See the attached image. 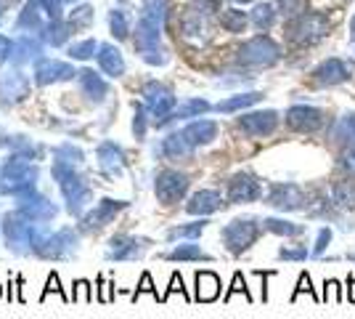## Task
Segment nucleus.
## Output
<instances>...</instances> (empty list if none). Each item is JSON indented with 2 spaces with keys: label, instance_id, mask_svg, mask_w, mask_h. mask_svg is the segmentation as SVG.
<instances>
[{
  "label": "nucleus",
  "instance_id": "nucleus-1",
  "mask_svg": "<svg viewBox=\"0 0 355 319\" xmlns=\"http://www.w3.org/2000/svg\"><path fill=\"white\" fill-rule=\"evenodd\" d=\"M32 253H37V256H43V259H67V256H72L74 250H77V231L72 229H59V231H53V234H45L40 229L32 224Z\"/></svg>",
  "mask_w": 355,
  "mask_h": 319
},
{
  "label": "nucleus",
  "instance_id": "nucleus-2",
  "mask_svg": "<svg viewBox=\"0 0 355 319\" xmlns=\"http://www.w3.org/2000/svg\"><path fill=\"white\" fill-rule=\"evenodd\" d=\"M35 183H37V167H30L27 157L16 154L0 170V189L6 195H14V197L30 195V192H35Z\"/></svg>",
  "mask_w": 355,
  "mask_h": 319
},
{
  "label": "nucleus",
  "instance_id": "nucleus-3",
  "mask_svg": "<svg viewBox=\"0 0 355 319\" xmlns=\"http://www.w3.org/2000/svg\"><path fill=\"white\" fill-rule=\"evenodd\" d=\"M53 176H56V181H59L61 192H64V199H67V208L72 215H80L83 208H85V202L90 199V186L83 181V176H77L72 170V165H67V163H56L53 165Z\"/></svg>",
  "mask_w": 355,
  "mask_h": 319
},
{
  "label": "nucleus",
  "instance_id": "nucleus-4",
  "mask_svg": "<svg viewBox=\"0 0 355 319\" xmlns=\"http://www.w3.org/2000/svg\"><path fill=\"white\" fill-rule=\"evenodd\" d=\"M32 224L21 215L19 211L14 213H6V218H3V234H6V243L8 247L14 250L16 256H27L32 253Z\"/></svg>",
  "mask_w": 355,
  "mask_h": 319
},
{
  "label": "nucleus",
  "instance_id": "nucleus-5",
  "mask_svg": "<svg viewBox=\"0 0 355 319\" xmlns=\"http://www.w3.org/2000/svg\"><path fill=\"white\" fill-rule=\"evenodd\" d=\"M257 234H260V224L254 218H236L223 229V243L234 256H239L257 240Z\"/></svg>",
  "mask_w": 355,
  "mask_h": 319
},
{
  "label": "nucleus",
  "instance_id": "nucleus-6",
  "mask_svg": "<svg viewBox=\"0 0 355 319\" xmlns=\"http://www.w3.org/2000/svg\"><path fill=\"white\" fill-rule=\"evenodd\" d=\"M189 189V179L178 170H162L157 176V183H154V192H157V199L162 205H175L178 199H183Z\"/></svg>",
  "mask_w": 355,
  "mask_h": 319
},
{
  "label": "nucleus",
  "instance_id": "nucleus-7",
  "mask_svg": "<svg viewBox=\"0 0 355 319\" xmlns=\"http://www.w3.org/2000/svg\"><path fill=\"white\" fill-rule=\"evenodd\" d=\"M16 211L21 213L27 221L32 224H40V221H51V218H56V205L51 202V199L40 197L37 192H30V195H21V197H16Z\"/></svg>",
  "mask_w": 355,
  "mask_h": 319
},
{
  "label": "nucleus",
  "instance_id": "nucleus-8",
  "mask_svg": "<svg viewBox=\"0 0 355 319\" xmlns=\"http://www.w3.org/2000/svg\"><path fill=\"white\" fill-rule=\"evenodd\" d=\"M302 202H305V197L295 183H276L268 192V205H273L279 211H297V208H302Z\"/></svg>",
  "mask_w": 355,
  "mask_h": 319
},
{
  "label": "nucleus",
  "instance_id": "nucleus-9",
  "mask_svg": "<svg viewBox=\"0 0 355 319\" xmlns=\"http://www.w3.org/2000/svg\"><path fill=\"white\" fill-rule=\"evenodd\" d=\"M125 208H128V202L106 197V199H101L88 215H83V224H85V229H101V227H106V224H112L114 215H117L119 211H125Z\"/></svg>",
  "mask_w": 355,
  "mask_h": 319
},
{
  "label": "nucleus",
  "instance_id": "nucleus-10",
  "mask_svg": "<svg viewBox=\"0 0 355 319\" xmlns=\"http://www.w3.org/2000/svg\"><path fill=\"white\" fill-rule=\"evenodd\" d=\"M228 197L231 202H254L260 197V181L252 173H236L228 183Z\"/></svg>",
  "mask_w": 355,
  "mask_h": 319
},
{
  "label": "nucleus",
  "instance_id": "nucleus-11",
  "mask_svg": "<svg viewBox=\"0 0 355 319\" xmlns=\"http://www.w3.org/2000/svg\"><path fill=\"white\" fill-rule=\"evenodd\" d=\"M146 240H138V237H114L109 243V250H106V259L109 261H130L138 259L144 250H146Z\"/></svg>",
  "mask_w": 355,
  "mask_h": 319
},
{
  "label": "nucleus",
  "instance_id": "nucleus-12",
  "mask_svg": "<svg viewBox=\"0 0 355 319\" xmlns=\"http://www.w3.org/2000/svg\"><path fill=\"white\" fill-rule=\"evenodd\" d=\"M286 122H289V128L308 133V131H318L324 117H321V112L315 106H292L289 115H286Z\"/></svg>",
  "mask_w": 355,
  "mask_h": 319
},
{
  "label": "nucleus",
  "instance_id": "nucleus-13",
  "mask_svg": "<svg viewBox=\"0 0 355 319\" xmlns=\"http://www.w3.org/2000/svg\"><path fill=\"white\" fill-rule=\"evenodd\" d=\"M223 208V197L220 192H215V189H202V192H196L191 199H189V205H186V211L191 213V215H209V213L220 211Z\"/></svg>",
  "mask_w": 355,
  "mask_h": 319
},
{
  "label": "nucleus",
  "instance_id": "nucleus-14",
  "mask_svg": "<svg viewBox=\"0 0 355 319\" xmlns=\"http://www.w3.org/2000/svg\"><path fill=\"white\" fill-rule=\"evenodd\" d=\"M241 128L250 136H268L276 128V112H254V115H247V117H241Z\"/></svg>",
  "mask_w": 355,
  "mask_h": 319
},
{
  "label": "nucleus",
  "instance_id": "nucleus-15",
  "mask_svg": "<svg viewBox=\"0 0 355 319\" xmlns=\"http://www.w3.org/2000/svg\"><path fill=\"white\" fill-rule=\"evenodd\" d=\"M279 56V48L273 46L270 40H254L250 46L244 48V61H252V64H270Z\"/></svg>",
  "mask_w": 355,
  "mask_h": 319
},
{
  "label": "nucleus",
  "instance_id": "nucleus-16",
  "mask_svg": "<svg viewBox=\"0 0 355 319\" xmlns=\"http://www.w3.org/2000/svg\"><path fill=\"white\" fill-rule=\"evenodd\" d=\"M220 295V279L212 272H196V301L209 304Z\"/></svg>",
  "mask_w": 355,
  "mask_h": 319
},
{
  "label": "nucleus",
  "instance_id": "nucleus-17",
  "mask_svg": "<svg viewBox=\"0 0 355 319\" xmlns=\"http://www.w3.org/2000/svg\"><path fill=\"white\" fill-rule=\"evenodd\" d=\"M315 80L321 83V85H334V83H342V80H347V69H345V64L340 59H331L321 64L318 69H315Z\"/></svg>",
  "mask_w": 355,
  "mask_h": 319
},
{
  "label": "nucleus",
  "instance_id": "nucleus-18",
  "mask_svg": "<svg viewBox=\"0 0 355 319\" xmlns=\"http://www.w3.org/2000/svg\"><path fill=\"white\" fill-rule=\"evenodd\" d=\"M98 160H101L104 173H109V176H119V173H122L125 157H122V152H119L114 144H104V147L98 149Z\"/></svg>",
  "mask_w": 355,
  "mask_h": 319
},
{
  "label": "nucleus",
  "instance_id": "nucleus-19",
  "mask_svg": "<svg viewBox=\"0 0 355 319\" xmlns=\"http://www.w3.org/2000/svg\"><path fill=\"white\" fill-rule=\"evenodd\" d=\"M218 133V128H215V122H193L186 128V133L183 136L189 138L191 144H209L212 138Z\"/></svg>",
  "mask_w": 355,
  "mask_h": 319
},
{
  "label": "nucleus",
  "instance_id": "nucleus-20",
  "mask_svg": "<svg viewBox=\"0 0 355 319\" xmlns=\"http://www.w3.org/2000/svg\"><path fill=\"white\" fill-rule=\"evenodd\" d=\"M164 154L167 157H175V160H186V157H191V141L186 136H178L173 133L170 138H164Z\"/></svg>",
  "mask_w": 355,
  "mask_h": 319
},
{
  "label": "nucleus",
  "instance_id": "nucleus-21",
  "mask_svg": "<svg viewBox=\"0 0 355 319\" xmlns=\"http://www.w3.org/2000/svg\"><path fill=\"white\" fill-rule=\"evenodd\" d=\"M170 261H209V256L199 245H178L175 250H170Z\"/></svg>",
  "mask_w": 355,
  "mask_h": 319
},
{
  "label": "nucleus",
  "instance_id": "nucleus-22",
  "mask_svg": "<svg viewBox=\"0 0 355 319\" xmlns=\"http://www.w3.org/2000/svg\"><path fill=\"white\" fill-rule=\"evenodd\" d=\"M207 227V221H193V224H186V227H175L170 229V240H196Z\"/></svg>",
  "mask_w": 355,
  "mask_h": 319
},
{
  "label": "nucleus",
  "instance_id": "nucleus-23",
  "mask_svg": "<svg viewBox=\"0 0 355 319\" xmlns=\"http://www.w3.org/2000/svg\"><path fill=\"white\" fill-rule=\"evenodd\" d=\"M266 229L273 231V234H284V237H297V234H302V227H300V224H289V221H282V218H268Z\"/></svg>",
  "mask_w": 355,
  "mask_h": 319
},
{
  "label": "nucleus",
  "instance_id": "nucleus-24",
  "mask_svg": "<svg viewBox=\"0 0 355 319\" xmlns=\"http://www.w3.org/2000/svg\"><path fill=\"white\" fill-rule=\"evenodd\" d=\"M334 199L345 208H355V186L353 183H340L334 186Z\"/></svg>",
  "mask_w": 355,
  "mask_h": 319
},
{
  "label": "nucleus",
  "instance_id": "nucleus-25",
  "mask_svg": "<svg viewBox=\"0 0 355 319\" xmlns=\"http://www.w3.org/2000/svg\"><path fill=\"white\" fill-rule=\"evenodd\" d=\"M260 99V93H250V96H236V99H231V101H223L218 109L223 112H231V109H239V106H247V104H254Z\"/></svg>",
  "mask_w": 355,
  "mask_h": 319
},
{
  "label": "nucleus",
  "instance_id": "nucleus-26",
  "mask_svg": "<svg viewBox=\"0 0 355 319\" xmlns=\"http://www.w3.org/2000/svg\"><path fill=\"white\" fill-rule=\"evenodd\" d=\"M59 157H64L61 163H67V165H72V163H83V152L80 149H72V147H64V149H59Z\"/></svg>",
  "mask_w": 355,
  "mask_h": 319
},
{
  "label": "nucleus",
  "instance_id": "nucleus-27",
  "mask_svg": "<svg viewBox=\"0 0 355 319\" xmlns=\"http://www.w3.org/2000/svg\"><path fill=\"white\" fill-rule=\"evenodd\" d=\"M48 293H59V295H61V298H64V301H69V295H67V293H64V290H61V285H59V277H56V274H51V277H48V285H45L43 298H45V295H48Z\"/></svg>",
  "mask_w": 355,
  "mask_h": 319
},
{
  "label": "nucleus",
  "instance_id": "nucleus-28",
  "mask_svg": "<svg viewBox=\"0 0 355 319\" xmlns=\"http://www.w3.org/2000/svg\"><path fill=\"white\" fill-rule=\"evenodd\" d=\"M282 259H289V261H302L308 256V250L305 247H282V253H279Z\"/></svg>",
  "mask_w": 355,
  "mask_h": 319
},
{
  "label": "nucleus",
  "instance_id": "nucleus-29",
  "mask_svg": "<svg viewBox=\"0 0 355 319\" xmlns=\"http://www.w3.org/2000/svg\"><path fill=\"white\" fill-rule=\"evenodd\" d=\"M342 167L347 170V173H353L355 176V144L353 147H347L345 154H342Z\"/></svg>",
  "mask_w": 355,
  "mask_h": 319
},
{
  "label": "nucleus",
  "instance_id": "nucleus-30",
  "mask_svg": "<svg viewBox=\"0 0 355 319\" xmlns=\"http://www.w3.org/2000/svg\"><path fill=\"white\" fill-rule=\"evenodd\" d=\"M329 240H331V229H321V234H318V243H315V250H313V256H321L326 247H329Z\"/></svg>",
  "mask_w": 355,
  "mask_h": 319
},
{
  "label": "nucleus",
  "instance_id": "nucleus-31",
  "mask_svg": "<svg viewBox=\"0 0 355 319\" xmlns=\"http://www.w3.org/2000/svg\"><path fill=\"white\" fill-rule=\"evenodd\" d=\"M74 288H77V290H74L72 301H90V285L85 282V279H80Z\"/></svg>",
  "mask_w": 355,
  "mask_h": 319
},
{
  "label": "nucleus",
  "instance_id": "nucleus-32",
  "mask_svg": "<svg viewBox=\"0 0 355 319\" xmlns=\"http://www.w3.org/2000/svg\"><path fill=\"white\" fill-rule=\"evenodd\" d=\"M234 293H244V295L250 298V290L244 288V277H241V274H236V277H234V285H231V290L225 293V301H228V298H231Z\"/></svg>",
  "mask_w": 355,
  "mask_h": 319
},
{
  "label": "nucleus",
  "instance_id": "nucleus-33",
  "mask_svg": "<svg viewBox=\"0 0 355 319\" xmlns=\"http://www.w3.org/2000/svg\"><path fill=\"white\" fill-rule=\"evenodd\" d=\"M202 109H207L205 101H191V104H186L180 109V117H189V115H196V112H202Z\"/></svg>",
  "mask_w": 355,
  "mask_h": 319
},
{
  "label": "nucleus",
  "instance_id": "nucleus-34",
  "mask_svg": "<svg viewBox=\"0 0 355 319\" xmlns=\"http://www.w3.org/2000/svg\"><path fill=\"white\" fill-rule=\"evenodd\" d=\"M300 293H311V295H313V285H308V274H302V277H300V285H297V290H295V295H292V298H297Z\"/></svg>",
  "mask_w": 355,
  "mask_h": 319
},
{
  "label": "nucleus",
  "instance_id": "nucleus-35",
  "mask_svg": "<svg viewBox=\"0 0 355 319\" xmlns=\"http://www.w3.org/2000/svg\"><path fill=\"white\" fill-rule=\"evenodd\" d=\"M141 293H154V288H151V277H148V274H144V277H141V288L135 290V298H138Z\"/></svg>",
  "mask_w": 355,
  "mask_h": 319
},
{
  "label": "nucleus",
  "instance_id": "nucleus-36",
  "mask_svg": "<svg viewBox=\"0 0 355 319\" xmlns=\"http://www.w3.org/2000/svg\"><path fill=\"white\" fill-rule=\"evenodd\" d=\"M183 293V282H180V274H173V279H170V290H167V295H170V293ZM167 295H164V298H167ZM162 298V301H164Z\"/></svg>",
  "mask_w": 355,
  "mask_h": 319
},
{
  "label": "nucleus",
  "instance_id": "nucleus-37",
  "mask_svg": "<svg viewBox=\"0 0 355 319\" xmlns=\"http://www.w3.org/2000/svg\"><path fill=\"white\" fill-rule=\"evenodd\" d=\"M98 282H101V290H98V298H101V301H104V304H109V301H112V285H106L104 279H98Z\"/></svg>",
  "mask_w": 355,
  "mask_h": 319
},
{
  "label": "nucleus",
  "instance_id": "nucleus-38",
  "mask_svg": "<svg viewBox=\"0 0 355 319\" xmlns=\"http://www.w3.org/2000/svg\"><path fill=\"white\" fill-rule=\"evenodd\" d=\"M0 295H3V290H0Z\"/></svg>",
  "mask_w": 355,
  "mask_h": 319
}]
</instances>
